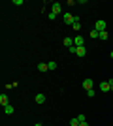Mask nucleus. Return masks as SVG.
I'll return each mask as SVG.
<instances>
[{
    "mask_svg": "<svg viewBox=\"0 0 113 126\" xmlns=\"http://www.w3.org/2000/svg\"><path fill=\"white\" fill-rule=\"evenodd\" d=\"M100 90H102V92H109V90H111L109 81H102V83H100Z\"/></svg>",
    "mask_w": 113,
    "mask_h": 126,
    "instance_id": "nucleus-6",
    "label": "nucleus"
},
{
    "mask_svg": "<svg viewBox=\"0 0 113 126\" xmlns=\"http://www.w3.org/2000/svg\"><path fill=\"white\" fill-rule=\"evenodd\" d=\"M57 66H59L57 62H49V70H57Z\"/></svg>",
    "mask_w": 113,
    "mask_h": 126,
    "instance_id": "nucleus-17",
    "label": "nucleus"
},
{
    "mask_svg": "<svg viewBox=\"0 0 113 126\" xmlns=\"http://www.w3.org/2000/svg\"><path fill=\"white\" fill-rule=\"evenodd\" d=\"M75 55H77L79 58H83V57L87 55V49H85V47H75Z\"/></svg>",
    "mask_w": 113,
    "mask_h": 126,
    "instance_id": "nucleus-7",
    "label": "nucleus"
},
{
    "mask_svg": "<svg viewBox=\"0 0 113 126\" xmlns=\"http://www.w3.org/2000/svg\"><path fill=\"white\" fill-rule=\"evenodd\" d=\"M34 102H36L38 105H42L43 102H45V94H36V98H34Z\"/></svg>",
    "mask_w": 113,
    "mask_h": 126,
    "instance_id": "nucleus-8",
    "label": "nucleus"
},
{
    "mask_svg": "<svg viewBox=\"0 0 113 126\" xmlns=\"http://www.w3.org/2000/svg\"><path fill=\"white\" fill-rule=\"evenodd\" d=\"M0 104L4 105V107H6V105H10V102H8V96H6V94H0Z\"/></svg>",
    "mask_w": 113,
    "mask_h": 126,
    "instance_id": "nucleus-12",
    "label": "nucleus"
},
{
    "mask_svg": "<svg viewBox=\"0 0 113 126\" xmlns=\"http://www.w3.org/2000/svg\"><path fill=\"white\" fill-rule=\"evenodd\" d=\"M94 30H98V32L108 30V25H106V21H96V23H94Z\"/></svg>",
    "mask_w": 113,
    "mask_h": 126,
    "instance_id": "nucleus-1",
    "label": "nucleus"
},
{
    "mask_svg": "<svg viewBox=\"0 0 113 126\" xmlns=\"http://www.w3.org/2000/svg\"><path fill=\"white\" fill-rule=\"evenodd\" d=\"M79 126H89V122H87V121H85V122H81V124H79Z\"/></svg>",
    "mask_w": 113,
    "mask_h": 126,
    "instance_id": "nucleus-20",
    "label": "nucleus"
},
{
    "mask_svg": "<svg viewBox=\"0 0 113 126\" xmlns=\"http://www.w3.org/2000/svg\"><path fill=\"white\" fill-rule=\"evenodd\" d=\"M108 38H109V32H108V30L100 32V40H108Z\"/></svg>",
    "mask_w": 113,
    "mask_h": 126,
    "instance_id": "nucleus-15",
    "label": "nucleus"
},
{
    "mask_svg": "<svg viewBox=\"0 0 113 126\" xmlns=\"http://www.w3.org/2000/svg\"><path fill=\"white\" fill-rule=\"evenodd\" d=\"M34 126H43V124H34Z\"/></svg>",
    "mask_w": 113,
    "mask_h": 126,
    "instance_id": "nucleus-21",
    "label": "nucleus"
},
{
    "mask_svg": "<svg viewBox=\"0 0 113 126\" xmlns=\"http://www.w3.org/2000/svg\"><path fill=\"white\" fill-rule=\"evenodd\" d=\"M38 70L43 74V72H47V70H49V64L47 62H40V64H38Z\"/></svg>",
    "mask_w": 113,
    "mask_h": 126,
    "instance_id": "nucleus-9",
    "label": "nucleus"
},
{
    "mask_svg": "<svg viewBox=\"0 0 113 126\" xmlns=\"http://www.w3.org/2000/svg\"><path fill=\"white\" fill-rule=\"evenodd\" d=\"M72 28H74L75 32H79V30H81V23H79V17H75V23L72 25Z\"/></svg>",
    "mask_w": 113,
    "mask_h": 126,
    "instance_id": "nucleus-10",
    "label": "nucleus"
},
{
    "mask_svg": "<svg viewBox=\"0 0 113 126\" xmlns=\"http://www.w3.org/2000/svg\"><path fill=\"white\" fill-rule=\"evenodd\" d=\"M13 111H15V109H13V105H6V107H4V113H6V115H11V113H13Z\"/></svg>",
    "mask_w": 113,
    "mask_h": 126,
    "instance_id": "nucleus-13",
    "label": "nucleus"
},
{
    "mask_svg": "<svg viewBox=\"0 0 113 126\" xmlns=\"http://www.w3.org/2000/svg\"><path fill=\"white\" fill-rule=\"evenodd\" d=\"M64 23H66V25H74V23H75V15H72V13L66 11V13H64Z\"/></svg>",
    "mask_w": 113,
    "mask_h": 126,
    "instance_id": "nucleus-2",
    "label": "nucleus"
},
{
    "mask_svg": "<svg viewBox=\"0 0 113 126\" xmlns=\"http://www.w3.org/2000/svg\"><path fill=\"white\" fill-rule=\"evenodd\" d=\"M79 124H81V122H79V119H77V117L70 121V126H79Z\"/></svg>",
    "mask_w": 113,
    "mask_h": 126,
    "instance_id": "nucleus-16",
    "label": "nucleus"
},
{
    "mask_svg": "<svg viewBox=\"0 0 113 126\" xmlns=\"http://www.w3.org/2000/svg\"><path fill=\"white\" fill-rule=\"evenodd\" d=\"M51 11H53V13H57V15H59V13H62V4H60V2H55V4L51 6Z\"/></svg>",
    "mask_w": 113,
    "mask_h": 126,
    "instance_id": "nucleus-4",
    "label": "nucleus"
},
{
    "mask_svg": "<svg viewBox=\"0 0 113 126\" xmlns=\"http://www.w3.org/2000/svg\"><path fill=\"white\" fill-rule=\"evenodd\" d=\"M89 36H91L92 40H94V38H100V32H98V30H94V28H92V30H91V34H89Z\"/></svg>",
    "mask_w": 113,
    "mask_h": 126,
    "instance_id": "nucleus-14",
    "label": "nucleus"
},
{
    "mask_svg": "<svg viewBox=\"0 0 113 126\" xmlns=\"http://www.w3.org/2000/svg\"><path fill=\"white\" fill-rule=\"evenodd\" d=\"M92 87H94V81H92V79H85V81H83V89L85 90H91Z\"/></svg>",
    "mask_w": 113,
    "mask_h": 126,
    "instance_id": "nucleus-5",
    "label": "nucleus"
},
{
    "mask_svg": "<svg viewBox=\"0 0 113 126\" xmlns=\"http://www.w3.org/2000/svg\"><path fill=\"white\" fill-rule=\"evenodd\" d=\"M87 96H91V98H92V96H94V89H91V90H87Z\"/></svg>",
    "mask_w": 113,
    "mask_h": 126,
    "instance_id": "nucleus-18",
    "label": "nucleus"
},
{
    "mask_svg": "<svg viewBox=\"0 0 113 126\" xmlns=\"http://www.w3.org/2000/svg\"><path fill=\"white\" fill-rule=\"evenodd\" d=\"M64 47H74V40H72V38H64Z\"/></svg>",
    "mask_w": 113,
    "mask_h": 126,
    "instance_id": "nucleus-11",
    "label": "nucleus"
},
{
    "mask_svg": "<svg viewBox=\"0 0 113 126\" xmlns=\"http://www.w3.org/2000/svg\"><path fill=\"white\" fill-rule=\"evenodd\" d=\"M74 45H75V47H85V40H83V36H75L74 38Z\"/></svg>",
    "mask_w": 113,
    "mask_h": 126,
    "instance_id": "nucleus-3",
    "label": "nucleus"
},
{
    "mask_svg": "<svg viewBox=\"0 0 113 126\" xmlns=\"http://www.w3.org/2000/svg\"><path fill=\"white\" fill-rule=\"evenodd\" d=\"M109 87H111V90H113V79H109Z\"/></svg>",
    "mask_w": 113,
    "mask_h": 126,
    "instance_id": "nucleus-19",
    "label": "nucleus"
}]
</instances>
